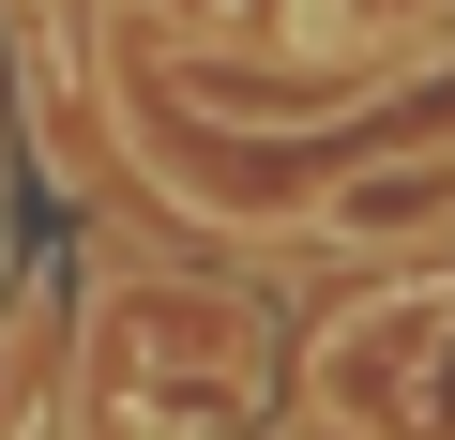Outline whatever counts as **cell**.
<instances>
[{"mask_svg":"<svg viewBox=\"0 0 455 440\" xmlns=\"http://www.w3.org/2000/svg\"><path fill=\"white\" fill-rule=\"evenodd\" d=\"M274 410V304L197 259H92L61 304L46 440H243Z\"/></svg>","mask_w":455,"mask_h":440,"instance_id":"cell-1","label":"cell"},{"mask_svg":"<svg viewBox=\"0 0 455 440\" xmlns=\"http://www.w3.org/2000/svg\"><path fill=\"white\" fill-rule=\"evenodd\" d=\"M289 380V440H455V244L440 259H379L349 304H319L304 334H274Z\"/></svg>","mask_w":455,"mask_h":440,"instance_id":"cell-2","label":"cell"},{"mask_svg":"<svg viewBox=\"0 0 455 440\" xmlns=\"http://www.w3.org/2000/svg\"><path fill=\"white\" fill-rule=\"evenodd\" d=\"M243 440H289V425H274V410H259V425H243Z\"/></svg>","mask_w":455,"mask_h":440,"instance_id":"cell-4","label":"cell"},{"mask_svg":"<svg viewBox=\"0 0 455 440\" xmlns=\"http://www.w3.org/2000/svg\"><path fill=\"white\" fill-rule=\"evenodd\" d=\"M289 228L334 244L349 274H379V259H440V244H455V137H410V152H349V167H319Z\"/></svg>","mask_w":455,"mask_h":440,"instance_id":"cell-3","label":"cell"}]
</instances>
